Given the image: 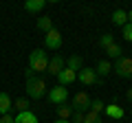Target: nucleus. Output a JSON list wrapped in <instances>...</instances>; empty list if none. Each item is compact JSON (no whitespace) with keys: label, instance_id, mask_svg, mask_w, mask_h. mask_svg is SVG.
<instances>
[{"label":"nucleus","instance_id":"nucleus-1","mask_svg":"<svg viewBox=\"0 0 132 123\" xmlns=\"http://www.w3.org/2000/svg\"><path fill=\"white\" fill-rule=\"evenodd\" d=\"M24 77H27V81H24V88H27V95H29V99H35V101H40V99H44L46 97V81L42 79L40 75H35L33 71H24Z\"/></svg>","mask_w":132,"mask_h":123},{"label":"nucleus","instance_id":"nucleus-2","mask_svg":"<svg viewBox=\"0 0 132 123\" xmlns=\"http://www.w3.org/2000/svg\"><path fill=\"white\" fill-rule=\"evenodd\" d=\"M46 66H48V55L42 51V48H35L31 51L29 55V71L33 73H46Z\"/></svg>","mask_w":132,"mask_h":123},{"label":"nucleus","instance_id":"nucleus-3","mask_svg":"<svg viewBox=\"0 0 132 123\" xmlns=\"http://www.w3.org/2000/svg\"><path fill=\"white\" fill-rule=\"evenodd\" d=\"M90 103H93V97L88 95V92H86V90H79V92H75V97H73L71 99V110L73 112H88L90 110Z\"/></svg>","mask_w":132,"mask_h":123},{"label":"nucleus","instance_id":"nucleus-4","mask_svg":"<svg viewBox=\"0 0 132 123\" xmlns=\"http://www.w3.org/2000/svg\"><path fill=\"white\" fill-rule=\"evenodd\" d=\"M112 73L123 79H132V57H119L112 64Z\"/></svg>","mask_w":132,"mask_h":123},{"label":"nucleus","instance_id":"nucleus-5","mask_svg":"<svg viewBox=\"0 0 132 123\" xmlns=\"http://www.w3.org/2000/svg\"><path fill=\"white\" fill-rule=\"evenodd\" d=\"M46 99L51 101L53 106H62L68 101V88H64V86H55V88H51L46 92Z\"/></svg>","mask_w":132,"mask_h":123},{"label":"nucleus","instance_id":"nucleus-6","mask_svg":"<svg viewBox=\"0 0 132 123\" xmlns=\"http://www.w3.org/2000/svg\"><path fill=\"white\" fill-rule=\"evenodd\" d=\"M77 81L84 86H95V84H101V79L97 77V73H95V68H81L79 73H77Z\"/></svg>","mask_w":132,"mask_h":123},{"label":"nucleus","instance_id":"nucleus-7","mask_svg":"<svg viewBox=\"0 0 132 123\" xmlns=\"http://www.w3.org/2000/svg\"><path fill=\"white\" fill-rule=\"evenodd\" d=\"M44 46H46L48 51H60V46H62V33L57 31V29H51V31L44 35Z\"/></svg>","mask_w":132,"mask_h":123},{"label":"nucleus","instance_id":"nucleus-8","mask_svg":"<svg viewBox=\"0 0 132 123\" xmlns=\"http://www.w3.org/2000/svg\"><path fill=\"white\" fill-rule=\"evenodd\" d=\"M64 68H66V59H64L62 55H55V57H51V59H48L46 73H48V75H53V77H57Z\"/></svg>","mask_w":132,"mask_h":123},{"label":"nucleus","instance_id":"nucleus-9","mask_svg":"<svg viewBox=\"0 0 132 123\" xmlns=\"http://www.w3.org/2000/svg\"><path fill=\"white\" fill-rule=\"evenodd\" d=\"M77 79V73H73L71 68H64V71L57 75V86H64V88H68L71 84H75Z\"/></svg>","mask_w":132,"mask_h":123},{"label":"nucleus","instance_id":"nucleus-10","mask_svg":"<svg viewBox=\"0 0 132 123\" xmlns=\"http://www.w3.org/2000/svg\"><path fill=\"white\" fill-rule=\"evenodd\" d=\"M104 112H106V117H108V119H112V121H121V119H123V114H126V112H123V108H121V106H117V103L106 106V108H104Z\"/></svg>","mask_w":132,"mask_h":123},{"label":"nucleus","instance_id":"nucleus-11","mask_svg":"<svg viewBox=\"0 0 132 123\" xmlns=\"http://www.w3.org/2000/svg\"><path fill=\"white\" fill-rule=\"evenodd\" d=\"M11 108H13V99L9 97V92H0V117L9 114Z\"/></svg>","mask_w":132,"mask_h":123},{"label":"nucleus","instance_id":"nucleus-12","mask_svg":"<svg viewBox=\"0 0 132 123\" xmlns=\"http://www.w3.org/2000/svg\"><path fill=\"white\" fill-rule=\"evenodd\" d=\"M110 20H112L114 27H126L128 24V13L123 9H114L112 13H110Z\"/></svg>","mask_w":132,"mask_h":123},{"label":"nucleus","instance_id":"nucleus-13","mask_svg":"<svg viewBox=\"0 0 132 123\" xmlns=\"http://www.w3.org/2000/svg\"><path fill=\"white\" fill-rule=\"evenodd\" d=\"M95 73H97L99 79H101V77H106V75H110V73H112V64H110V59H101V61H97Z\"/></svg>","mask_w":132,"mask_h":123},{"label":"nucleus","instance_id":"nucleus-14","mask_svg":"<svg viewBox=\"0 0 132 123\" xmlns=\"http://www.w3.org/2000/svg\"><path fill=\"white\" fill-rule=\"evenodd\" d=\"M44 7H46V0H27L24 2V11L29 13H40Z\"/></svg>","mask_w":132,"mask_h":123},{"label":"nucleus","instance_id":"nucleus-15","mask_svg":"<svg viewBox=\"0 0 132 123\" xmlns=\"http://www.w3.org/2000/svg\"><path fill=\"white\" fill-rule=\"evenodd\" d=\"M13 123H40L35 112L27 110V112H18V117H13Z\"/></svg>","mask_w":132,"mask_h":123},{"label":"nucleus","instance_id":"nucleus-16","mask_svg":"<svg viewBox=\"0 0 132 123\" xmlns=\"http://www.w3.org/2000/svg\"><path fill=\"white\" fill-rule=\"evenodd\" d=\"M66 68H71L73 73H79L81 68H84V59H81L79 55H71L66 59Z\"/></svg>","mask_w":132,"mask_h":123},{"label":"nucleus","instance_id":"nucleus-17","mask_svg":"<svg viewBox=\"0 0 132 123\" xmlns=\"http://www.w3.org/2000/svg\"><path fill=\"white\" fill-rule=\"evenodd\" d=\"M35 27H38V31H44V33H48L53 29V18L51 15H40L38 22H35Z\"/></svg>","mask_w":132,"mask_h":123},{"label":"nucleus","instance_id":"nucleus-18","mask_svg":"<svg viewBox=\"0 0 132 123\" xmlns=\"http://www.w3.org/2000/svg\"><path fill=\"white\" fill-rule=\"evenodd\" d=\"M55 110H57V119H64V121H71V117H73V110H71V106H68V103L55 106Z\"/></svg>","mask_w":132,"mask_h":123},{"label":"nucleus","instance_id":"nucleus-19","mask_svg":"<svg viewBox=\"0 0 132 123\" xmlns=\"http://www.w3.org/2000/svg\"><path fill=\"white\" fill-rule=\"evenodd\" d=\"M106 53H108V57H110V59H114V61H117L119 57H123V55H121V53H123V48L119 46L117 42H114L112 46H108V48H106Z\"/></svg>","mask_w":132,"mask_h":123},{"label":"nucleus","instance_id":"nucleus-20","mask_svg":"<svg viewBox=\"0 0 132 123\" xmlns=\"http://www.w3.org/2000/svg\"><path fill=\"white\" fill-rule=\"evenodd\" d=\"M13 108L18 110V112H27V110L31 108V103H29L27 97H20V99H15V101H13Z\"/></svg>","mask_w":132,"mask_h":123},{"label":"nucleus","instance_id":"nucleus-21","mask_svg":"<svg viewBox=\"0 0 132 123\" xmlns=\"http://www.w3.org/2000/svg\"><path fill=\"white\" fill-rule=\"evenodd\" d=\"M84 123H104V119H101V114L93 112V110H88V112L84 114Z\"/></svg>","mask_w":132,"mask_h":123},{"label":"nucleus","instance_id":"nucleus-22","mask_svg":"<svg viewBox=\"0 0 132 123\" xmlns=\"http://www.w3.org/2000/svg\"><path fill=\"white\" fill-rule=\"evenodd\" d=\"M112 44H114V38H112L110 33H104L101 38H99V46L104 48V51H106L108 46H112Z\"/></svg>","mask_w":132,"mask_h":123},{"label":"nucleus","instance_id":"nucleus-23","mask_svg":"<svg viewBox=\"0 0 132 123\" xmlns=\"http://www.w3.org/2000/svg\"><path fill=\"white\" fill-rule=\"evenodd\" d=\"M104 108H106V106H104V101H101V99H93V103H90V110H93V112L101 114V112H104Z\"/></svg>","mask_w":132,"mask_h":123},{"label":"nucleus","instance_id":"nucleus-24","mask_svg":"<svg viewBox=\"0 0 132 123\" xmlns=\"http://www.w3.org/2000/svg\"><path fill=\"white\" fill-rule=\"evenodd\" d=\"M121 31H123V40H126V42H130V44H132V24L128 22L126 27H121Z\"/></svg>","mask_w":132,"mask_h":123},{"label":"nucleus","instance_id":"nucleus-25","mask_svg":"<svg viewBox=\"0 0 132 123\" xmlns=\"http://www.w3.org/2000/svg\"><path fill=\"white\" fill-rule=\"evenodd\" d=\"M71 123H84V112H73Z\"/></svg>","mask_w":132,"mask_h":123},{"label":"nucleus","instance_id":"nucleus-26","mask_svg":"<svg viewBox=\"0 0 132 123\" xmlns=\"http://www.w3.org/2000/svg\"><path fill=\"white\" fill-rule=\"evenodd\" d=\"M0 123H13V117L11 114H5V117H0Z\"/></svg>","mask_w":132,"mask_h":123},{"label":"nucleus","instance_id":"nucleus-27","mask_svg":"<svg viewBox=\"0 0 132 123\" xmlns=\"http://www.w3.org/2000/svg\"><path fill=\"white\" fill-rule=\"evenodd\" d=\"M126 99L130 101V106H132V88H128V90H126Z\"/></svg>","mask_w":132,"mask_h":123},{"label":"nucleus","instance_id":"nucleus-28","mask_svg":"<svg viewBox=\"0 0 132 123\" xmlns=\"http://www.w3.org/2000/svg\"><path fill=\"white\" fill-rule=\"evenodd\" d=\"M126 13H128V22L132 24V9H130V11H126Z\"/></svg>","mask_w":132,"mask_h":123},{"label":"nucleus","instance_id":"nucleus-29","mask_svg":"<svg viewBox=\"0 0 132 123\" xmlns=\"http://www.w3.org/2000/svg\"><path fill=\"white\" fill-rule=\"evenodd\" d=\"M55 123H71V121H64V119H55Z\"/></svg>","mask_w":132,"mask_h":123},{"label":"nucleus","instance_id":"nucleus-30","mask_svg":"<svg viewBox=\"0 0 132 123\" xmlns=\"http://www.w3.org/2000/svg\"><path fill=\"white\" fill-rule=\"evenodd\" d=\"M112 123H121V121H112Z\"/></svg>","mask_w":132,"mask_h":123},{"label":"nucleus","instance_id":"nucleus-31","mask_svg":"<svg viewBox=\"0 0 132 123\" xmlns=\"http://www.w3.org/2000/svg\"><path fill=\"white\" fill-rule=\"evenodd\" d=\"M130 114H132V106H130Z\"/></svg>","mask_w":132,"mask_h":123}]
</instances>
